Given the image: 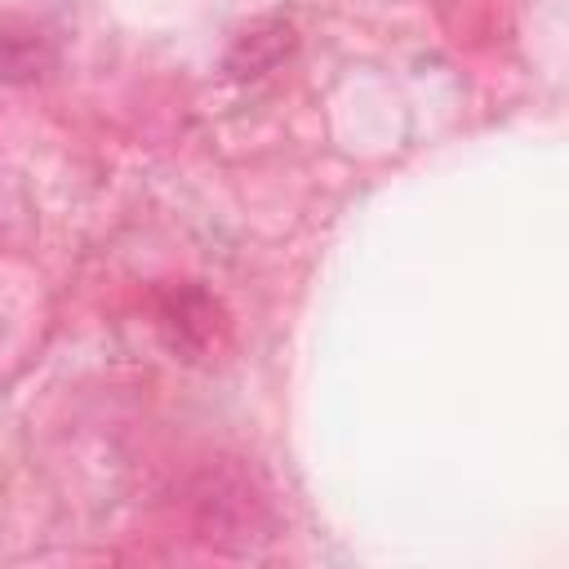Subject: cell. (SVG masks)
<instances>
[{"instance_id": "obj_3", "label": "cell", "mask_w": 569, "mask_h": 569, "mask_svg": "<svg viewBox=\"0 0 569 569\" xmlns=\"http://www.w3.org/2000/svg\"><path fill=\"white\" fill-rule=\"evenodd\" d=\"M49 67H53V53H49V44L40 40V31L0 36V80H4V84L40 80Z\"/></svg>"}, {"instance_id": "obj_1", "label": "cell", "mask_w": 569, "mask_h": 569, "mask_svg": "<svg viewBox=\"0 0 569 569\" xmlns=\"http://www.w3.org/2000/svg\"><path fill=\"white\" fill-rule=\"evenodd\" d=\"M156 329L178 356H200L222 333V307L200 284H169L156 293Z\"/></svg>"}, {"instance_id": "obj_2", "label": "cell", "mask_w": 569, "mask_h": 569, "mask_svg": "<svg viewBox=\"0 0 569 569\" xmlns=\"http://www.w3.org/2000/svg\"><path fill=\"white\" fill-rule=\"evenodd\" d=\"M293 49H298V31H293V22L280 18V13H271V18L249 22V27L227 44V53H222V71L236 76V80H253V76L276 71Z\"/></svg>"}]
</instances>
